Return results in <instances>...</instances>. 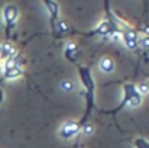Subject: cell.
Listing matches in <instances>:
<instances>
[{
    "mask_svg": "<svg viewBox=\"0 0 149 148\" xmlns=\"http://www.w3.org/2000/svg\"><path fill=\"white\" fill-rule=\"evenodd\" d=\"M99 67L103 73H107V74L111 73V71H114V62H113V60H110V58H107V57L100 61Z\"/></svg>",
    "mask_w": 149,
    "mask_h": 148,
    "instance_id": "10",
    "label": "cell"
},
{
    "mask_svg": "<svg viewBox=\"0 0 149 148\" xmlns=\"http://www.w3.org/2000/svg\"><path fill=\"white\" fill-rule=\"evenodd\" d=\"M3 99H4V92H3V89L0 87V105H1V102H3Z\"/></svg>",
    "mask_w": 149,
    "mask_h": 148,
    "instance_id": "16",
    "label": "cell"
},
{
    "mask_svg": "<svg viewBox=\"0 0 149 148\" xmlns=\"http://www.w3.org/2000/svg\"><path fill=\"white\" fill-rule=\"evenodd\" d=\"M65 58L71 62H77L78 58V47L74 42H70L65 45Z\"/></svg>",
    "mask_w": 149,
    "mask_h": 148,
    "instance_id": "9",
    "label": "cell"
},
{
    "mask_svg": "<svg viewBox=\"0 0 149 148\" xmlns=\"http://www.w3.org/2000/svg\"><path fill=\"white\" fill-rule=\"evenodd\" d=\"M0 47H1V44H0Z\"/></svg>",
    "mask_w": 149,
    "mask_h": 148,
    "instance_id": "19",
    "label": "cell"
},
{
    "mask_svg": "<svg viewBox=\"0 0 149 148\" xmlns=\"http://www.w3.org/2000/svg\"><path fill=\"white\" fill-rule=\"evenodd\" d=\"M78 74H80V80L84 86V96H86V112H84V116L78 121L80 126L86 125L88 118H90V113L94 107V92H96V81H94V77H93V73L88 67L86 65H80L78 67Z\"/></svg>",
    "mask_w": 149,
    "mask_h": 148,
    "instance_id": "1",
    "label": "cell"
},
{
    "mask_svg": "<svg viewBox=\"0 0 149 148\" xmlns=\"http://www.w3.org/2000/svg\"><path fill=\"white\" fill-rule=\"evenodd\" d=\"M16 55H19V51H17V48L15 45H12L9 41L1 44V47H0V58L1 60H4V61L6 60H12Z\"/></svg>",
    "mask_w": 149,
    "mask_h": 148,
    "instance_id": "7",
    "label": "cell"
},
{
    "mask_svg": "<svg viewBox=\"0 0 149 148\" xmlns=\"http://www.w3.org/2000/svg\"><path fill=\"white\" fill-rule=\"evenodd\" d=\"M133 144H135V148H149V142L145 138H136Z\"/></svg>",
    "mask_w": 149,
    "mask_h": 148,
    "instance_id": "12",
    "label": "cell"
},
{
    "mask_svg": "<svg viewBox=\"0 0 149 148\" xmlns=\"http://www.w3.org/2000/svg\"><path fill=\"white\" fill-rule=\"evenodd\" d=\"M80 131H81V126L77 121H67L59 129V137L64 140H70L75 137Z\"/></svg>",
    "mask_w": 149,
    "mask_h": 148,
    "instance_id": "6",
    "label": "cell"
},
{
    "mask_svg": "<svg viewBox=\"0 0 149 148\" xmlns=\"http://www.w3.org/2000/svg\"><path fill=\"white\" fill-rule=\"evenodd\" d=\"M0 64H1V58H0Z\"/></svg>",
    "mask_w": 149,
    "mask_h": 148,
    "instance_id": "17",
    "label": "cell"
},
{
    "mask_svg": "<svg viewBox=\"0 0 149 148\" xmlns=\"http://www.w3.org/2000/svg\"><path fill=\"white\" fill-rule=\"evenodd\" d=\"M139 48L149 51V36H139Z\"/></svg>",
    "mask_w": 149,
    "mask_h": 148,
    "instance_id": "13",
    "label": "cell"
},
{
    "mask_svg": "<svg viewBox=\"0 0 149 148\" xmlns=\"http://www.w3.org/2000/svg\"><path fill=\"white\" fill-rule=\"evenodd\" d=\"M19 18V7L13 3L4 6L3 9V22H4V34H6V39H9L13 34V29L16 26Z\"/></svg>",
    "mask_w": 149,
    "mask_h": 148,
    "instance_id": "4",
    "label": "cell"
},
{
    "mask_svg": "<svg viewBox=\"0 0 149 148\" xmlns=\"http://www.w3.org/2000/svg\"><path fill=\"white\" fill-rule=\"evenodd\" d=\"M120 38L123 41V44L132 51H136L139 48V32L132 26V25H127L125 28H122L120 31Z\"/></svg>",
    "mask_w": 149,
    "mask_h": 148,
    "instance_id": "5",
    "label": "cell"
},
{
    "mask_svg": "<svg viewBox=\"0 0 149 148\" xmlns=\"http://www.w3.org/2000/svg\"><path fill=\"white\" fill-rule=\"evenodd\" d=\"M23 74H25V71H23V67L20 64V55H16L15 58L4 61L3 74L0 77V81L1 80H15V79H17Z\"/></svg>",
    "mask_w": 149,
    "mask_h": 148,
    "instance_id": "3",
    "label": "cell"
},
{
    "mask_svg": "<svg viewBox=\"0 0 149 148\" xmlns=\"http://www.w3.org/2000/svg\"><path fill=\"white\" fill-rule=\"evenodd\" d=\"M81 131H83L86 135H90V134L93 132V126H91L90 123H86V125H83V126H81Z\"/></svg>",
    "mask_w": 149,
    "mask_h": 148,
    "instance_id": "14",
    "label": "cell"
},
{
    "mask_svg": "<svg viewBox=\"0 0 149 148\" xmlns=\"http://www.w3.org/2000/svg\"><path fill=\"white\" fill-rule=\"evenodd\" d=\"M148 84H149V80H148Z\"/></svg>",
    "mask_w": 149,
    "mask_h": 148,
    "instance_id": "18",
    "label": "cell"
},
{
    "mask_svg": "<svg viewBox=\"0 0 149 148\" xmlns=\"http://www.w3.org/2000/svg\"><path fill=\"white\" fill-rule=\"evenodd\" d=\"M62 89H64V90H72V89H74V84H72L71 81H64V83H62Z\"/></svg>",
    "mask_w": 149,
    "mask_h": 148,
    "instance_id": "15",
    "label": "cell"
},
{
    "mask_svg": "<svg viewBox=\"0 0 149 148\" xmlns=\"http://www.w3.org/2000/svg\"><path fill=\"white\" fill-rule=\"evenodd\" d=\"M123 99L120 102V105L111 110H100V113H107V115H117L125 106H139L142 103V95L138 92L136 86L133 83H125L123 84Z\"/></svg>",
    "mask_w": 149,
    "mask_h": 148,
    "instance_id": "2",
    "label": "cell"
},
{
    "mask_svg": "<svg viewBox=\"0 0 149 148\" xmlns=\"http://www.w3.org/2000/svg\"><path fill=\"white\" fill-rule=\"evenodd\" d=\"M136 89H138V92L143 96V95H148L149 93V84L148 81H142V83H139L138 86H136Z\"/></svg>",
    "mask_w": 149,
    "mask_h": 148,
    "instance_id": "11",
    "label": "cell"
},
{
    "mask_svg": "<svg viewBox=\"0 0 149 148\" xmlns=\"http://www.w3.org/2000/svg\"><path fill=\"white\" fill-rule=\"evenodd\" d=\"M44 6L48 9L51 26L55 25L59 20V3H56V1H44Z\"/></svg>",
    "mask_w": 149,
    "mask_h": 148,
    "instance_id": "8",
    "label": "cell"
}]
</instances>
